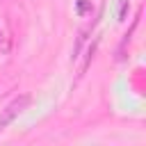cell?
Returning a JSON list of instances; mask_svg holds the SVG:
<instances>
[{"label":"cell","instance_id":"obj_2","mask_svg":"<svg viewBox=\"0 0 146 146\" xmlns=\"http://www.w3.org/2000/svg\"><path fill=\"white\" fill-rule=\"evenodd\" d=\"M11 50V32H9V23L5 16H0V52L7 55Z\"/></svg>","mask_w":146,"mask_h":146},{"label":"cell","instance_id":"obj_3","mask_svg":"<svg viewBox=\"0 0 146 146\" xmlns=\"http://www.w3.org/2000/svg\"><path fill=\"white\" fill-rule=\"evenodd\" d=\"M91 11V2L89 0H78V14H87Z\"/></svg>","mask_w":146,"mask_h":146},{"label":"cell","instance_id":"obj_4","mask_svg":"<svg viewBox=\"0 0 146 146\" xmlns=\"http://www.w3.org/2000/svg\"><path fill=\"white\" fill-rule=\"evenodd\" d=\"M125 11H128V0H121V7H119V21L125 18Z\"/></svg>","mask_w":146,"mask_h":146},{"label":"cell","instance_id":"obj_1","mask_svg":"<svg viewBox=\"0 0 146 146\" xmlns=\"http://www.w3.org/2000/svg\"><path fill=\"white\" fill-rule=\"evenodd\" d=\"M32 103V98H30V94H21V96H16L7 107H5V112L0 114V130H5L23 110H27V105Z\"/></svg>","mask_w":146,"mask_h":146}]
</instances>
